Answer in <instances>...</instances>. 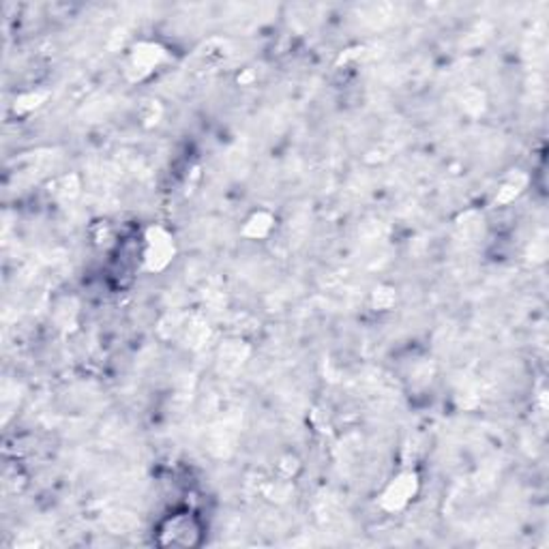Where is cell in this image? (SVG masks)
<instances>
[{
    "mask_svg": "<svg viewBox=\"0 0 549 549\" xmlns=\"http://www.w3.org/2000/svg\"><path fill=\"white\" fill-rule=\"evenodd\" d=\"M174 253V245L172 239H169V234L166 230L161 228H152L149 230V234H146V242H144V262L149 266L151 270H161L166 269L169 264V260H172Z\"/></svg>",
    "mask_w": 549,
    "mask_h": 549,
    "instance_id": "obj_2",
    "label": "cell"
},
{
    "mask_svg": "<svg viewBox=\"0 0 549 549\" xmlns=\"http://www.w3.org/2000/svg\"><path fill=\"white\" fill-rule=\"evenodd\" d=\"M416 474L415 472H404L401 477H398L390 488L384 491V507L389 508H401L406 505L407 500H410L412 496H415L416 491Z\"/></svg>",
    "mask_w": 549,
    "mask_h": 549,
    "instance_id": "obj_3",
    "label": "cell"
},
{
    "mask_svg": "<svg viewBox=\"0 0 549 549\" xmlns=\"http://www.w3.org/2000/svg\"><path fill=\"white\" fill-rule=\"evenodd\" d=\"M204 526L196 513L178 511L168 515L157 528V543L160 545L177 547H196L202 543Z\"/></svg>",
    "mask_w": 549,
    "mask_h": 549,
    "instance_id": "obj_1",
    "label": "cell"
}]
</instances>
